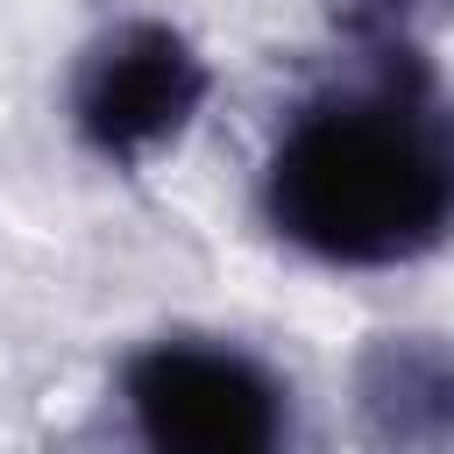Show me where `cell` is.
Segmentation results:
<instances>
[{
  "label": "cell",
  "mask_w": 454,
  "mask_h": 454,
  "mask_svg": "<svg viewBox=\"0 0 454 454\" xmlns=\"http://www.w3.org/2000/svg\"><path fill=\"white\" fill-rule=\"evenodd\" d=\"M362 71L312 92L270 163V227L340 270H383L454 234V106L419 43H355Z\"/></svg>",
  "instance_id": "6da1fadb"
},
{
  "label": "cell",
  "mask_w": 454,
  "mask_h": 454,
  "mask_svg": "<svg viewBox=\"0 0 454 454\" xmlns=\"http://www.w3.org/2000/svg\"><path fill=\"white\" fill-rule=\"evenodd\" d=\"M128 419L163 454H262L284 440V383L227 340H149L121 369Z\"/></svg>",
  "instance_id": "7a4b0ae2"
},
{
  "label": "cell",
  "mask_w": 454,
  "mask_h": 454,
  "mask_svg": "<svg viewBox=\"0 0 454 454\" xmlns=\"http://www.w3.org/2000/svg\"><path fill=\"white\" fill-rule=\"evenodd\" d=\"M206 85L213 71L192 35H177L170 21H114L71 71V128L99 163L128 170L184 135Z\"/></svg>",
  "instance_id": "3957f363"
},
{
  "label": "cell",
  "mask_w": 454,
  "mask_h": 454,
  "mask_svg": "<svg viewBox=\"0 0 454 454\" xmlns=\"http://www.w3.org/2000/svg\"><path fill=\"white\" fill-rule=\"evenodd\" d=\"M355 397L376 440H454V348L433 333H383L355 369Z\"/></svg>",
  "instance_id": "277c9868"
},
{
  "label": "cell",
  "mask_w": 454,
  "mask_h": 454,
  "mask_svg": "<svg viewBox=\"0 0 454 454\" xmlns=\"http://www.w3.org/2000/svg\"><path fill=\"white\" fill-rule=\"evenodd\" d=\"M454 0H333V28L348 43H419Z\"/></svg>",
  "instance_id": "5b68a950"
}]
</instances>
